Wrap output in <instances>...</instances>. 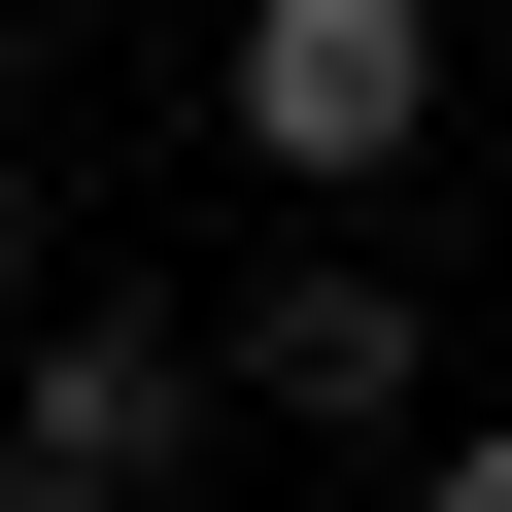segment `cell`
<instances>
[{"label": "cell", "mask_w": 512, "mask_h": 512, "mask_svg": "<svg viewBox=\"0 0 512 512\" xmlns=\"http://www.w3.org/2000/svg\"><path fill=\"white\" fill-rule=\"evenodd\" d=\"M35 274H69V239H35V137H0V308H35Z\"/></svg>", "instance_id": "cell-5"}, {"label": "cell", "mask_w": 512, "mask_h": 512, "mask_svg": "<svg viewBox=\"0 0 512 512\" xmlns=\"http://www.w3.org/2000/svg\"><path fill=\"white\" fill-rule=\"evenodd\" d=\"M205 103H239V171H274V205H376V171L444 137V0H239Z\"/></svg>", "instance_id": "cell-1"}, {"label": "cell", "mask_w": 512, "mask_h": 512, "mask_svg": "<svg viewBox=\"0 0 512 512\" xmlns=\"http://www.w3.org/2000/svg\"><path fill=\"white\" fill-rule=\"evenodd\" d=\"M0 512H69V478H0Z\"/></svg>", "instance_id": "cell-6"}, {"label": "cell", "mask_w": 512, "mask_h": 512, "mask_svg": "<svg viewBox=\"0 0 512 512\" xmlns=\"http://www.w3.org/2000/svg\"><path fill=\"white\" fill-rule=\"evenodd\" d=\"M205 410H308V444H444V308L376 239H274V274L205 308Z\"/></svg>", "instance_id": "cell-3"}, {"label": "cell", "mask_w": 512, "mask_h": 512, "mask_svg": "<svg viewBox=\"0 0 512 512\" xmlns=\"http://www.w3.org/2000/svg\"><path fill=\"white\" fill-rule=\"evenodd\" d=\"M0 478H69V512H171L205 478V308H0Z\"/></svg>", "instance_id": "cell-2"}, {"label": "cell", "mask_w": 512, "mask_h": 512, "mask_svg": "<svg viewBox=\"0 0 512 512\" xmlns=\"http://www.w3.org/2000/svg\"><path fill=\"white\" fill-rule=\"evenodd\" d=\"M410 512H512V410H444V444H410Z\"/></svg>", "instance_id": "cell-4"}]
</instances>
